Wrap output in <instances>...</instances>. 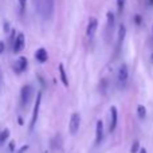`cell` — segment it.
Masks as SVG:
<instances>
[{"mask_svg": "<svg viewBox=\"0 0 153 153\" xmlns=\"http://www.w3.org/2000/svg\"><path fill=\"white\" fill-rule=\"evenodd\" d=\"M40 101H42V91H39L36 94V98H35V102H34V109H32V117H31V122H30V126L28 130L32 132L36 125L38 121V116H39V108H40Z\"/></svg>", "mask_w": 153, "mask_h": 153, "instance_id": "1", "label": "cell"}, {"mask_svg": "<svg viewBox=\"0 0 153 153\" xmlns=\"http://www.w3.org/2000/svg\"><path fill=\"white\" fill-rule=\"evenodd\" d=\"M31 97H32V86L24 85L20 90V105H22V108H24V106L31 101Z\"/></svg>", "mask_w": 153, "mask_h": 153, "instance_id": "2", "label": "cell"}, {"mask_svg": "<svg viewBox=\"0 0 153 153\" xmlns=\"http://www.w3.org/2000/svg\"><path fill=\"white\" fill-rule=\"evenodd\" d=\"M128 78H129V70H128L126 63H122L118 67V71H117V81H118L120 86H125V83L128 82Z\"/></svg>", "mask_w": 153, "mask_h": 153, "instance_id": "3", "label": "cell"}, {"mask_svg": "<svg viewBox=\"0 0 153 153\" xmlns=\"http://www.w3.org/2000/svg\"><path fill=\"white\" fill-rule=\"evenodd\" d=\"M79 126H81V114L79 113H73L70 117V124H69V130L71 134H75L78 132Z\"/></svg>", "mask_w": 153, "mask_h": 153, "instance_id": "4", "label": "cell"}, {"mask_svg": "<svg viewBox=\"0 0 153 153\" xmlns=\"http://www.w3.org/2000/svg\"><path fill=\"white\" fill-rule=\"evenodd\" d=\"M24 45H26V38H24V34L23 32H19V34L16 35L15 42H13V53L19 54L20 51H23Z\"/></svg>", "mask_w": 153, "mask_h": 153, "instance_id": "5", "label": "cell"}, {"mask_svg": "<svg viewBox=\"0 0 153 153\" xmlns=\"http://www.w3.org/2000/svg\"><path fill=\"white\" fill-rule=\"evenodd\" d=\"M103 122L102 120H98L97 121V125H95V145H100L103 140Z\"/></svg>", "mask_w": 153, "mask_h": 153, "instance_id": "6", "label": "cell"}, {"mask_svg": "<svg viewBox=\"0 0 153 153\" xmlns=\"http://www.w3.org/2000/svg\"><path fill=\"white\" fill-rule=\"evenodd\" d=\"M117 122H118V110H117L116 106H111L110 108V128H109L110 132H114V129L117 128Z\"/></svg>", "mask_w": 153, "mask_h": 153, "instance_id": "7", "label": "cell"}, {"mask_svg": "<svg viewBox=\"0 0 153 153\" xmlns=\"http://www.w3.org/2000/svg\"><path fill=\"white\" fill-rule=\"evenodd\" d=\"M125 35H126V28H125L124 24H120V27H118V32H117V53L120 51V48H121L122 43H124Z\"/></svg>", "mask_w": 153, "mask_h": 153, "instance_id": "8", "label": "cell"}, {"mask_svg": "<svg viewBox=\"0 0 153 153\" xmlns=\"http://www.w3.org/2000/svg\"><path fill=\"white\" fill-rule=\"evenodd\" d=\"M13 69H15L16 74H20V73H23L24 70L27 69V58H26V56H19V59L16 61Z\"/></svg>", "mask_w": 153, "mask_h": 153, "instance_id": "9", "label": "cell"}, {"mask_svg": "<svg viewBox=\"0 0 153 153\" xmlns=\"http://www.w3.org/2000/svg\"><path fill=\"white\" fill-rule=\"evenodd\" d=\"M97 27H98V20L95 18H90L89 24H87V28H86V35L89 38H91L94 35V32L97 31Z\"/></svg>", "mask_w": 153, "mask_h": 153, "instance_id": "10", "label": "cell"}, {"mask_svg": "<svg viewBox=\"0 0 153 153\" xmlns=\"http://www.w3.org/2000/svg\"><path fill=\"white\" fill-rule=\"evenodd\" d=\"M35 59H36L39 63H45V62H47L48 54H47V51H46V48H43V47L38 48V50L35 51Z\"/></svg>", "mask_w": 153, "mask_h": 153, "instance_id": "11", "label": "cell"}, {"mask_svg": "<svg viewBox=\"0 0 153 153\" xmlns=\"http://www.w3.org/2000/svg\"><path fill=\"white\" fill-rule=\"evenodd\" d=\"M53 10H54V0H45V16L46 19L50 18V15L53 13Z\"/></svg>", "mask_w": 153, "mask_h": 153, "instance_id": "12", "label": "cell"}, {"mask_svg": "<svg viewBox=\"0 0 153 153\" xmlns=\"http://www.w3.org/2000/svg\"><path fill=\"white\" fill-rule=\"evenodd\" d=\"M59 76H61V81L62 83L65 85L66 87H69V78H67V74H66V70H65V66L63 65H59Z\"/></svg>", "mask_w": 153, "mask_h": 153, "instance_id": "13", "label": "cell"}, {"mask_svg": "<svg viewBox=\"0 0 153 153\" xmlns=\"http://www.w3.org/2000/svg\"><path fill=\"white\" fill-rule=\"evenodd\" d=\"M32 4L38 13H42L45 11V0H32Z\"/></svg>", "mask_w": 153, "mask_h": 153, "instance_id": "14", "label": "cell"}, {"mask_svg": "<svg viewBox=\"0 0 153 153\" xmlns=\"http://www.w3.org/2000/svg\"><path fill=\"white\" fill-rule=\"evenodd\" d=\"M108 31L111 32V30H113L114 27V13L113 12H108Z\"/></svg>", "mask_w": 153, "mask_h": 153, "instance_id": "15", "label": "cell"}, {"mask_svg": "<svg viewBox=\"0 0 153 153\" xmlns=\"http://www.w3.org/2000/svg\"><path fill=\"white\" fill-rule=\"evenodd\" d=\"M8 137H10V129H3L0 132V145H3L8 140Z\"/></svg>", "mask_w": 153, "mask_h": 153, "instance_id": "16", "label": "cell"}, {"mask_svg": "<svg viewBox=\"0 0 153 153\" xmlns=\"http://www.w3.org/2000/svg\"><path fill=\"white\" fill-rule=\"evenodd\" d=\"M137 116L140 117L141 120H144L146 117V109L144 105H138L137 106Z\"/></svg>", "mask_w": 153, "mask_h": 153, "instance_id": "17", "label": "cell"}, {"mask_svg": "<svg viewBox=\"0 0 153 153\" xmlns=\"http://www.w3.org/2000/svg\"><path fill=\"white\" fill-rule=\"evenodd\" d=\"M18 4H19V12H20V15L23 16V15H24V12H26L27 0H18Z\"/></svg>", "mask_w": 153, "mask_h": 153, "instance_id": "18", "label": "cell"}, {"mask_svg": "<svg viewBox=\"0 0 153 153\" xmlns=\"http://www.w3.org/2000/svg\"><path fill=\"white\" fill-rule=\"evenodd\" d=\"M140 143L138 141H134L133 143V145H132V148H130V153H137V152H140Z\"/></svg>", "mask_w": 153, "mask_h": 153, "instance_id": "19", "label": "cell"}, {"mask_svg": "<svg viewBox=\"0 0 153 153\" xmlns=\"http://www.w3.org/2000/svg\"><path fill=\"white\" fill-rule=\"evenodd\" d=\"M134 23H136V26H141L143 24V16L140 13H136L134 15Z\"/></svg>", "mask_w": 153, "mask_h": 153, "instance_id": "20", "label": "cell"}, {"mask_svg": "<svg viewBox=\"0 0 153 153\" xmlns=\"http://www.w3.org/2000/svg\"><path fill=\"white\" fill-rule=\"evenodd\" d=\"M124 4H125V0H117V10H118V13L122 12V10H124Z\"/></svg>", "mask_w": 153, "mask_h": 153, "instance_id": "21", "label": "cell"}, {"mask_svg": "<svg viewBox=\"0 0 153 153\" xmlns=\"http://www.w3.org/2000/svg\"><path fill=\"white\" fill-rule=\"evenodd\" d=\"M28 151V145H24V146H22L20 149L18 151V153H24V152H27Z\"/></svg>", "mask_w": 153, "mask_h": 153, "instance_id": "22", "label": "cell"}, {"mask_svg": "<svg viewBox=\"0 0 153 153\" xmlns=\"http://www.w3.org/2000/svg\"><path fill=\"white\" fill-rule=\"evenodd\" d=\"M4 50H5V45H4V42H1V40H0V54L4 53Z\"/></svg>", "mask_w": 153, "mask_h": 153, "instance_id": "23", "label": "cell"}, {"mask_svg": "<svg viewBox=\"0 0 153 153\" xmlns=\"http://www.w3.org/2000/svg\"><path fill=\"white\" fill-rule=\"evenodd\" d=\"M13 149H15V141H11L10 143V152H13Z\"/></svg>", "mask_w": 153, "mask_h": 153, "instance_id": "24", "label": "cell"}, {"mask_svg": "<svg viewBox=\"0 0 153 153\" xmlns=\"http://www.w3.org/2000/svg\"><path fill=\"white\" fill-rule=\"evenodd\" d=\"M8 30H10V24L4 23V32H8Z\"/></svg>", "mask_w": 153, "mask_h": 153, "instance_id": "25", "label": "cell"}, {"mask_svg": "<svg viewBox=\"0 0 153 153\" xmlns=\"http://www.w3.org/2000/svg\"><path fill=\"white\" fill-rule=\"evenodd\" d=\"M138 153H146V149H145V148H141V149H140V152H138Z\"/></svg>", "mask_w": 153, "mask_h": 153, "instance_id": "26", "label": "cell"}, {"mask_svg": "<svg viewBox=\"0 0 153 153\" xmlns=\"http://www.w3.org/2000/svg\"><path fill=\"white\" fill-rule=\"evenodd\" d=\"M149 5H153V0H149Z\"/></svg>", "mask_w": 153, "mask_h": 153, "instance_id": "27", "label": "cell"}, {"mask_svg": "<svg viewBox=\"0 0 153 153\" xmlns=\"http://www.w3.org/2000/svg\"><path fill=\"white\" fill-rule=\"evenodd\" d=\"M151 61L153 62V53H152V55H151Z\"/></svg>", "mask_w": 153, "mask_h": 153, "instance_id": "28", "label": "cell"}, {"mask_svg": "<svg viewBox=\"0 0 153 153\" xmlns=\"http://www.w3.org/2000/svg\"><path fill=\"white\" fill-rule=\"evenodd\" d=\"M152 32H153V26H152Z\"/></svg>", "mask_w": 153, "mask_h": 153, "instance_id": "29", "label": "cell"}]
</instances>
